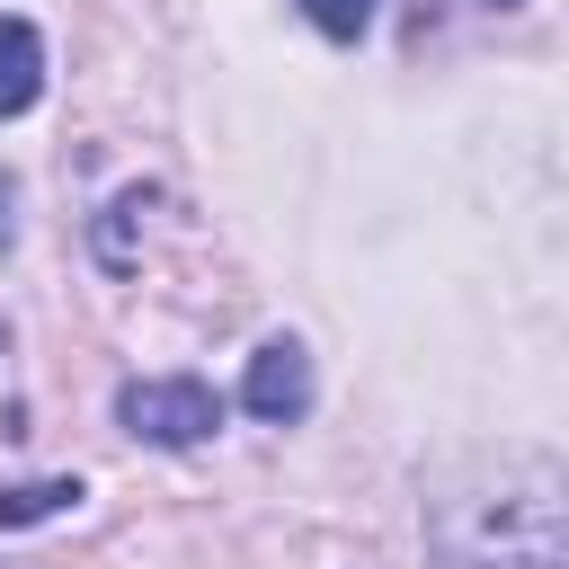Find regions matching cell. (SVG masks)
Masks as SVG:
<instances>
[{
	"mask_svg": "<svg viewBox=\"0 0 569 569\" xmlns=\"http://www.w3.org/2000/svg\"><path fill=\"white\" fill-rule=\"evenodd\" d=\"M436 569H569V471L542 453H471L427 498Z\"/></svg>",
	"mask_w": 569,
	"mask_h": 569,
	"instance_id": "1",
	"label": "cell"
},
{
	"mask_svg": "<svg viewBox=\"0 0 569 569\" xmlns=\"http://www.w3.org/2000/svg\"><path fill=\"white\" fill-rule=\"evenodd\" d=\"M240 400H249V418H267V427L302 418V409H311V356H302L293 338H267V347L249 356V382H240Z\"/></svg>",
	"mask_w": 569,
	"mask_h": 569,
	"instance_id": "3",
	"label": "cell"
},
{
	"mask_svg": "<svg viewBox=\"0 0 569 569\" xmlns=\"http://www.w3.org/2000/svg\"><path fill=\"white\" fill-rule=\"evenodd\" d=\"M0 240H9V196H0Z\"/></svg>",
	"mask_w": 569,
	"mask_h": 569,
	"instance_id": "8",
	"label": "cell"
},
{
	"mask_svg": "<svg viewBox=\"0 0 569 569\" xmlns=\"http://www.w3.org/2000/svg\"><path fill=\"white\" fill-rule=\"evenodd\" d=\"M498 9H507V0H498Z\"/></svg>",
	"mask_w": 569,
	"mask_h": 569,
	"instance_id": "9",
	"label": "cell"
},
{
	"mask_svg": "<svg viewBox=\"0 0 569 569\" xmlns=\"http://www.w3.org/2000/svg\"><path fill=\"white\" fill-rule=\"evenodd\" d=\"M71 498H80V480H18V489H0V533L44 525V516H62Z\"/></svg>",
	"mask_w": 569,
	"mask_h": 569,
	"instance_id": "5",
	"label": "cell"
},
{
	"mask_svg": "<svg viewBox=\"0 0 569 569\" xmlns=\"http://www.w3.org/2000/svg\"><path fill=\"white\" fill-rule=\"evenodd\" d=\"M133 213H142V196H124V204L107 213V258H116V267L133 258Z\"/></svg>",
	"mask_w": 569,
	"mask_h": 569,
	"instance_id": "7",
	"label": "cell"
},
{
	"mask_svg": "<svg viewBox=\"0 0 569 569\" xmlns=\"http://www.w3.org/2000/svg\"><path fill=\"white\" fill-rule=\"evenodd\" d=\"M302 18H311L320 36H365V27H373V0H302Z\"/></svg>",
	"mask_w": 569,
	"mask_h": 569,
	"instance_id": "6",
	"label": "cell"
},
{
	"mask_svg": "<svg viewBox=\"0 0 569 569\" xmlns=\"http://www.w3.org/2000/svg\"><path fill=\"white\" fill-rule=\"evenodd\" d=\"M44 89V36L27 18H0V116H27Z\"/></svg>",
	"mask_w": 569,
	"mask_h": 569,
	"instance_id": "4",
	"label": "cell"
},
{
	"mask_svg": "<svg viewBox=\"0 0 569 569\" xmlns=\"http://www.w3.org/2000/svg\"><path fill=\"white\" fill-rule=\"evenodd\" d=\"M116 418H124L133 436H151V445H204V436L222 427V400H213L196 373H142V382L116 391Z\"/></svg>",
	"mask_w": 569,
	"mask_h": 569,
	"instance_id": "2",
	"label": "cell"
}]
</instances>
